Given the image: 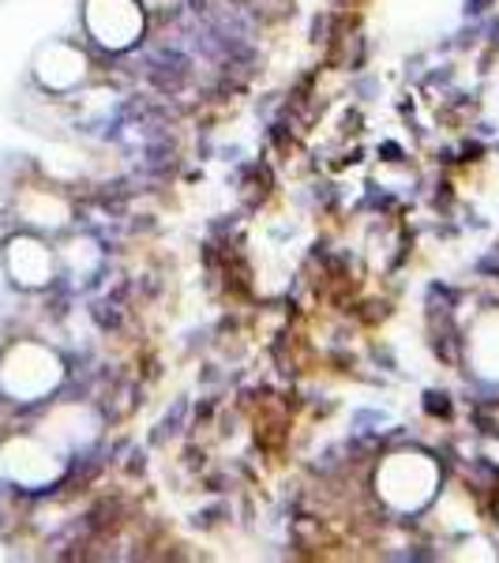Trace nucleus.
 <instances>
[{
    "instance_id": "nucleus-5",
    "label": "nucleus",
    "mask_w": 499,
    "mask_h": 563,
    "mask_svg": "<svg viewBox=\"0 0 499 563\" xmlns=\"http://www.w3.org/2000/svg\"><path fill=\"white\" fill-rule=\"evenodd\" d=\"M4 470L26 493H42L65 477V455L42 435H15L4 443Z\"/></svg>"
},
{
    "instance_id": "nucleus-4",
    "label": "nucleus",
    "mask_w": 499,
    "mask_h": 563,
    "mask_svg": "<svg viewBox=\"0 0 499 563\" xmlns=\"http://www.w3.org/2000/svg\"><path fill=\"white\" fill-rule=\"evenodd\" d=\"M4 275L12 286L26 289V294H38V289H49L60 275V256L42 233L23 230L12 233L4 241Z\"/></svg>"
},
{
    "instance_id": "nucleus-7",
    "label": "nucleus",
    "mask_w": 499,
    "mask_h": 563,
    "mask_svg": "<svg viewBox=\"0 0 499 563\" xmlns=\"http://www.w3.org/2000/svg\"><path fill=\"white\" fill-rule=\"evenodd\" d=\"M15 214L26 230L34 233H57L71 222V203L53 188H23L15 199Z\"/></svg>"
},
{
    "instance_id": "nucleus-2",
    "label": "nucleus",
    "mask_w": 499,
    "mask_h": 563,
    "mask_svg": "<svg viewBox=\"0 0 499 563\" xmlns=\"http://www.w3.org/2000/svg\"><path fill=\"white\" fill-rule=\"evenodd\" d=\"M443 470L429 451H391L376 470V496L395 515H421L440 496Z\"/></svg>"
},
{
    "instance_id": "nucleus-8",
    "label": "nucleus",
    "mask_w": 499,
    "mask_h": 563,
    "mask_svg": "<svg viewBox=\"0 0 499 563\" xmlns=\"http://www.w3.org/2000/svg\"><path fill=\"white\" fill-rule=\"evenodd\" d=\"M469 353H474V372L488 379H499V312H488L485 320L469 331Z\"/></svg>"
},
{
    "instance_id": "nucleus-3",
    "label": "nucleus",
    "mask_w": 499,
    "mask_h": 563,
    "mask_svg": "<svg viewBox=\"0 0 499 563\" xmlns=\"http://www.w3.org/2000/svg\"><path fill=\"white\" fill-rule=\"evenodd\" d=\"M84 31L102 53H129L147 31L140 0H84Z\"/></svg>"
},
{
    "instance_id": "nucleus-9",
    "label": "nucleus",
    "mask_w": 499,
    "mask_h": 563,
    "mask_svg": "<svg viewBox=\"0 0 499 563\" xmlns=\"http://www.w3.org/2000/svg\"><path fill=\"white\" fill-rule=\"evenodd\" d=\"M60 256V271H68V275H90V271L98 267V260H102V252H98V244L90 238H71L65 249H57Z\"/></svg>"
},
{
    "instance_id": "nucleus-1",
    "label": "nucleus",
    "mask_w": 499,
    "mask_h": 563,
    "mask_svg": "<svg viewBox=\"0 0 499 563\" xmlns=\"http://www.w3.org/2000/svg\"><path fill=\"white\" fill-rule=\"evenodd\" d=\"M65 361L53 346L34 339L12 342L0 353V395L15 406H38L49 402L60 387H65Z\"/></svg>"
},
{
    "instance_id": "nucleus-6",
    "label": "nucleus",
    "mask_w": 499,
    "mask_h": 563,
    "mask_svg": "<svg viewBox=\"0 0 499 563\" xmlns=\"http://www.w3.org/2000/svg\"><path fill=\"white\" fill-rule=\"evenodd\" d=\"M31 76H34V84L42 90H49V95H68V90L87 84L90 57L84 45H76V42H65V38L42 42L38 49H34Z\"/></svg>"
}]
</instances>
